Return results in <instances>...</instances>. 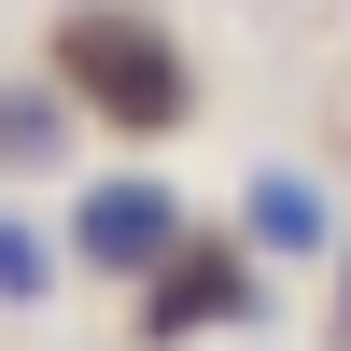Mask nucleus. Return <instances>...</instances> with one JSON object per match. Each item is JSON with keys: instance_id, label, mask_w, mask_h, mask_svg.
<instances>
[{"instance_id": "f257e3e1", "label": "nucleus", "mask_w": 351, "mask_h": 351, "mask_svg": "<svg viewBox=\"0 0 351 351\" xmlns=\"http://www.w3.org/2000/svg\"><path fill=\"white\" fill-rule=\"evenodd\" d=\"M56 56H71V84L112 112V127H169V112H183V56H169L155 28H127V14H71Z\"/></svg>"}, {"instance_id": "20e7f679", "label": "nucleus", "mask_w": 351, "mask_h": 351, "mask_svg": "<svg viewBox=\"0 0 351 351\" xmlns=\"http://www.w3.org/2000/svg\"><path fill=\"white\" fill-rule=\"evenodd\" d=\"M211 309H253V267H211V281H169V295H155V337L211 324Z\"/></svg>"}, {"instance_id": "39448f33", "label": "nucleus", "mask_w": 351, "mask_h": 351, "mask_svg": "<svg viewBox=\"0 0 351 351\" xmlns=\"http://www.w3.org/2000/svg\"><path fill=\"white\" fill-rule=\"evenodd\" d=\"M0 295H56V239L43 225H0Z\"/></svg>"}, {"instance_id": "7ed1b4c3", "label": "nucleus", "mask_w": 351, "mask_h": 351, "mask_svg": "<svg viewBox=\"0 0 351 351\" xmlns=\"http://www.w3.org/2000/svg\"><path fill=\"white\" fill-rule=\"evenodd\" d=\"M239 225H253V253H281V267H295V253H324V197H309L295 169H267V183H253V211H239Z\"/></svg>"}, {"instance_id": "423d86ee", "label": "nucleus", "mask_w": 351, "mask_h": 351, "mask_svg": "<svg viewBox=\"0 0 351 351\" xmlns=\"http://www.w3.org/2000/svg\"><path fill=\"white\" fill-rule=\"evenodd\" d=\"M337 351H351V267H337Z\"/></svg>"}, {"instance_id": "f03ea898", "label": "nucleus", "mask_w": 351, "mask_h": 351, "mask_svg": "<svg viewBox=\"0 0 351 351\" xmlns=\"http://www.w3.org/2000/svg\"><path fill=\"white\" fill-rule=\"evenodd\" d=\"M71 253H84V267H112V281H155V267H183V197H169V183H84Z\"/></svg>"}]
</instances>
